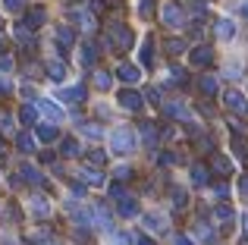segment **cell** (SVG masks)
<instances>
[{
  "label": "cell",
  "mask_w": 248,
  "mask_h": 245,
  "mask_svg": "<svg viewBox=\"0 0 248 245\" xmlns=\"http://www.w3.org/2000/svg\"><path fill=\"white\" fill-rule=\"evenodd\" d=\"M79 176H82L85 185H104V173L101 170H88V167H85V170H79Z\"/></svg>",
  "instance_id": "cell-23"
},
{
  "label": "cell",
  "mask_w": 248,
  "mask_h": 245,
  "mask_svg": "<svg viewBox=\"0 0 248 245\" xmlns=\"http://www.w3.org/2000/svg\"><path fill=\"white\" fill-rule=\"evenodd\" d=\"M123 195H126V189H123L120 183H113V185H110V198H123Z\"/></svg>",
  "instance_id": "cell-44"
},
{
  "label": "cell",
  "mask_w": 248,
  "mask_h": 245,
  "mask_svg": "<svg viewBox=\"0 0 248 245\" xmlns=\"http://www.w3.org/2000/svg\"><path fill=\"white\" fill-rule=\"evenodd\" d=\"M19 120H22L25 126H35V120H38V107H35V104H22V110H19Z\"/></svg>",
  "instance_id": "cell-27"
},
{
  "label": "cell",
  "mask_w": 248,
  "mask_h": 245,
  "mask_svg": "<svg viewBox=\"0 0 248 245\" xmlns=\"http://www.w3.org/2000/svg\"><path fill=\"white\" fill-rule=\"evenodd\" d=\"M239 13H242V16L248 19V0H245V3H242V6H239Z\"/></svg>",
  "instance_id": "cell-51"
},
{
  "label": "cell",
  "mask_w": 248,
  "mask_h": 245,
  "mask_svg": "<svg viewBox=\"0 0 248 245\" xmlns=\"http://www.w3.org/2000/svg\"><path fill=\"white\" fill-rule=\"evenodd\" d=\"M94 85L101 88V92H107V88L113 85V79H110V73H104V69H97V73H94Z\"/></svg>",
  "instance_id": "cell-34"
},
{
  "label": "cell",
  "mask_w": 248,
  "mask_h": 245,
  "mask_svg": "<svg viewBox=\"0 0 248 245\" xmlns=\"http://www.w3.org/2000/svg\"><path fill=\"white\" fill-rule=\"evenodd\" d=\"M145 227L151 230V233H167V217H160V214H145Z\"/></svg>",
  "instance_id": "cell-21"
},
{
  "label": "cell",
  "mask_w": 248,
  "mask_h": 245,
  "mask_svg": "<svg viewBox=\"0 0 248 245\" xmlns=\"http://www.w3.org/2000/svg\"><path fill=\"white\" fill-rule=\"evenodd\" d=\"M242 227H245V233H248V214L242 217Z\"/></svg>",
  "instance_id": "cell-52"
},
{
  "label": "cell",
  "mask_w": 248,
  "mask_h": 245,
  "mask_svg": "<svg viewBox=\"0 0 248 245\" xmlns=\"http://www.w3.org/2000/svg\"><path fill=\"white\" fill-rule=\"evenodd\" d=\"M41 245H57V242H41Z\"/></svg>",
  "instance_id": "cell-53"
},
{
  "label": "cell",
  "mask_w": 248,
  "mask_h": 245,
  "mask_svg": "<svg viewBox=\"0 0 248 245\" xmlns=\"http://www.w3.org/2000/svg\"><path fill=\"white\" fill-rule=\"evenodd\" d=\"M164 113H167L170 120H188V117H192L188 104H182V101H167V104H164Z\"/></svg>",
  "instance_id": "cell-8"
},
{
  "label": "cell",
  "mask_w": 248,
  "mask_h": 245,
  "mask_svg": "<svg viewBox=\"0 0 248 245\" xmlns=\"http://www.w3.org/2000/svg\"><path fill=\"white\" fill-rule=\"evenodd\" d=\"M82 132H85V135H91V138H101V135H104L97 122H82Z\"/></svg>",
  "instance_id": "cell-38"
},
{
  "label": "cell",
  "mask_w": 248,
  "mask_h": 245,
  "mask_svg": "<svg viewBox=\"0 0 248 245\" xmlns=\"http://www.w3.org/2000/svg\"><path fill=\"white\" fill-rule=\"evenodd\" d=\"M141 138H145V145H154V141L160 138L157 126H154V122H141Z\"/></svg>",
  "instance_id": "cell-28"
},
{
  "label": "cell",
  "mask_w": 248,
  "mask_h": 245,
  "mask_svg": "<svg viewBox=\"0 0 248 245\" xmlns=\"http://www.w3.org/2000/svg\"><path fill=\"white\" fill-rule=\"evenodd\" d=\"M207 179H211L207 167H204V164H195V167H192V183H195V185H207Z\"/></svg>",
  "instance_id": "cell-26"
},
{
  "label": "cell",
  "mask_w": 248,
  "mask_h": 245,
  "mask_svg": "<svg viewBox=\"0 0 248 245\" xmlns=\"http://www.w3.org/2000/svg\"><path fill=\"white\" fill-rule=\"evenodd\" d=\"M16 145H19V151H22V154H31V151H35V141H31V135H16Z\"/></svg>",
  "instance_id": "cell-33"
},
{
  "label": "cell",
  "mask_w": 248,
  "mask_h": 245,
  "mask_svg": "<svg viewBox=\"0 0 248 245\" xmlns=\"http://www.w3.org/2000/svg\"><path fill=\"white\" fill-rule=\"evenodd\" d=\"M160 19H164L167 29H182V22H186V16H182L179 3H173V0H167V3L160 6Z\"/></svg>",
  "instance_id": "cell-2"
},
{
  "label": "cell",
  "mask_w": 248,
  "mask_h": 245,
  "mask_svg": "<svg viewBox=\"0 0 248 245\" xmlns=\"http://www.w3.org/2000/svg\"><path fill=\"white\" fill-rule=\"evenodd\" d=\"M38 110H44V113H47V117L54 120V122H57V120H63V110L54 104V101H38Z\"/></svg>",
  "instance_id": "cell-25"
},
{
  "label": "cell",
  "mask_w": 248,
  "mask_h": 245,
  "mask_svg": "<svg viewBox=\"0 0 248 245\" xmlns=\"http://www.w3.org/2000/svg\"><path fill=\"white\" fill-rule=\"evenodd\" d=\"M198 88H201V94L214 98V94L220 92V79H217V76H201V79H198Z\"/></svg>",
  "instance_id": "cell-15"
},
{
  "label": "cell",
  "mask_w": 248,
  "mask_h": 245,
  "mask_svg": "<svg viewBox=\"0 0 248 245\" xmlns=\"http://www.w3.org/2000/svg\"><path fill=\"white\" fill-rule=\"evenodd\" d=\"M132 29L129 25H123V22H116V25H110V44H116L120 50H129L132 47Z\"/></svg>",
  "instance_id": "cell-3"
},
{
  "label": "cell",
  "mask_w": 248,
  "mask_h": 245,
  "mask_svg": "<svg viewBox=\"0 0 248 245\" xmlns=\"http://www.w3.org/2000/svg\"><path fill=\"white\" fill-rule=\"evenodd\" d=\"M170 82H173V85H186V69L170 66Z\"/></svg>",
  "instance_id": "cell-36"
},
{
  "label": "cell",
  "mask_w": 248,
  "mask_h": 245,
  "mask_svg": "<svg viewBox=\"0 0 248 245\" xmlns=\"http://www.w3.org/2000/svg\"><path fill=\"white\" fill-rule=\"evenodd\" d=\"M223 104L230 107L232 113H248V101L242 92H236V88H230V92H223Z\"/></svg>",
  "instance_id": "cell-5"
},
{
  "label": "cell",
  "mask_w": 248,
  "mask_h": 245,
  "mask_svg": "<svg viewBox=\"0 0 248 245\" xmlns=\"http://www.w3.org/2000/svg\"><path fill=\"white\" fill-rule=\"evenodd\" d=\"M0 69H3V73H10V69H13V57L0 54Z\"/></svg>",
  "instance_id": "cell-45"
},
{
  "label": "cell",
  "mask_w": 248,
  "mask_h": 245,
  "mask_svg": "<svg viewBox=\"0 0 248 245\" xmlns=\"http://www.w3.org/2000/svg\"><path fill=\"white\" fill-rule=\"evenodd\" d=\"M19 176H22L25 183H31V185H44V176H41V170H35L31 164H22V167H19Z\"/></svg>",
  "instance_id": "cell-16"
},
{
  "label": "cell",
  "mask_w": 248,
  "mask_h": 245,
  "mask_svg": "<svg viewBox=\"0 0 248 245\" xmlns=\"http://www.w3.org/2000/svg\"><path fill=\"white\" fill-rule=\"evenodd\" d=\"M214 195H217V198H226V195H230V185H226V183H217V185H214Z\"/></svg>",
  "instance_id": "cell-42"
},
{
  "label": "cell",
  "mask_w": 248,
  "mask_h": 245,
  "mask_svg": "<svg viewBox=\"0 0 248 245\" xmlns=\"http://www.w3.org/2000/svg\"><path fill=\"white\" fill-rule=\"evenodd\" d=\"M69 16H73V22H79L85 31H91V29H94V25H97V19L91 16V13H85V10H73V13H69Z\"/></svg>",
  "instance_id": "cell-20"
},
{
  "label": "cell",
  "mask_w": 248,
  "mask_h": 245,
  "mask_svg": "<svg viewBox=\"0 0 248 245\" xmlns=\"http://www.w3.org/2000/svg\"><path fill=\"white\" fill-rule=\"evenodd\" d=\"M116 76H120L126 85H135V82L141 79V69L132 66V63H120V66H116Z\"/></svg>",
  "instance_id": "cell-10"
},
{
  "label": "cell",
  "mask_w": 248,
  "mask_h": 245,
  "mask_svg": "<svg viewBox=\"0 0 248 245\" xmlns=\"http://www.w3.org/2000/svg\"><path fill=\"white\" fill-rule=\"evenodd\" d=\"M170 195H173V208H186L188 204V195H186V189H179V185H173V192H170Z\"/></svg>",
  "instance_id": "cell-31"
},
{
  "label": "cell",
  "mask_w": 248,
  "mask_h": 245,
  "mask_svg": "<svg viewBox=\"0 0 248 245\" xmlns=\"http://www.w3.org/2000/svg\"><path fill=\"white\" fill-rule=\"evenodd\" d=\"M22 6H25V0H3V10H10V13H22Z\"/></svg>",
  "instance_id": "cell-40"
},
{
  "label": "cell",
  "mask_w": 248,
  "mask_h": 245,
  "mask_svg": "<svg viewBox=\"0 0 248 245\" xmlns=\"http://www.w3.org/2000/svg\"><path fill=\"white\" fill-rule=\"evenodd\" d=\"M60 151H63V157H79V141L76 138H63V145H60Z\"/></svg>",
  "instance_id": "cell-29"
},
{
  "label": "cell",
  "mask_w": 248,
  "mask_h": 245,
  "mask_svg": "<svg viewBox=\"0 0 248 245\" xmlns=\"http://www.w3.org/2000/svg\"><path fill=\"white\" fill-rule=\"evenodd\" d=\"M173 245H192V242H188V236H173Z\"/></svg>",
  "instance_id": "cell-49"
},
{
  "label": "cell",
  "mask_w": 248,
  "mask_h": 245,
  "mask_svg": "<svg viewBox=\"0 0 248 245\" xmlns=\"http://www.w3.org/2000/svg\"><path fill=\"white\" fill-rule=\"evenodd\" d=\"M135 245H154V242L148 239V236H135Z\"/></svg>",
  "instance_id": "cell-50"
},
{
  "label": "cell",
  "mask_w": 248,
  "mask_h": 245,
  "mask_svg": "<svg viewBox=\"0 0 248 245\" xmlns=\"http://www.w3.org/2000/svg\"><path fill=\"white\" fill-rule=\"evenodd\" d=\"M116 101H120V107L123 110H141V107H145V98H141L139 92H135V88H123L120 94H116Z\"/></svg>",
  "instance_id": "cell-4"
},
{
  "label": "cell",
  "mask_w": 248,
  "mask_h": 245,
  "mask_svg": "<svg viewBox=\"0 0 248 245\" xmlns=\"http://www.w3.org/2000/svg\"><path fill=\"white\" fill-rule=\"evenodd\" d=\"M44 69H47V76L54 82H63V79H66V63H63V60H47V66H44Z\"/></svg>",
  "instance_id": "cell-19"
},
{
  "label": "cell",
  "mask_w": 248,
  "mask_h": 245,
  "mask_svg": "<svg viewBox=\"0 0 248 245\" xmlns=\"http://www.w3.org/2000/svg\"><path fill=\"white\" fill-rule=\"evenodd\" d=\"M239 192H242V195L248 198V176H242V179H239Z\"/></svg>",
  "instance_id": "cell-48"
},
{
  "label": "cell",
  "mask_w": 248,
  "mask_h": 245,
  "mask_svg": "<svg viewBox=\"0 0 248 245\" xmlns=\"http://www.w3.org/2000/svg\"><path fill=\"white\" fill-rule=\"evenodd\" d=\"M44 19H47V10H44V6H31V10H29V19H25V22H29L31 29H41Z\"/></svg>",
  "instance_id": "cell-22"
},
{
  "label": "cell",
  "mask_w": 248,
  "mask_h": 245,
  "mask_svg": "<svg viewBox=\"0 0 248 245\" xmlns=\"http://www.w3.org/2000/svg\"><path fill=\"white\" fill-rule=\"evenodd\" d=\"M167 50H170V54H182V50H186V41H182V38H170Z\"/></svg>",
  "instance_id": "cell-37"
},
{
  "label": "cell",
  "mask_w": 248,
  "mask_h": 245,
  "mask_svg": "<svg viewBox=\"0 0 248 245\" xmlns=\"http://www.w3.org/2000/svg\"><path fill=\"white\" fill-rule=\"evenodd\" d=\"M0 148H3V138H0Z\"/></svg>",
  "instance_id": "cell-54"
},
{
  "label": "cell",
  "mask_w": 248,
  "mask_h": 245,
  "mask_svg": "<svg viewBox=\"0 0 248 245\" xmlns=\"http://www.w3.org/2000/svg\"><path fill=\"white\" fill-rule=\"evenodd\" d=\"M154 3H157V0H139V16L141 19H151L154 16Z\"/></svg>",
  "instance_id": "cell-35"
},
{
  "label": "cell",
  "mask_w": 248,
  "mask_h": 245,
  "mask_svg": "<svg viewBox=\"0 0 248 245\" xmlns=\"http://www.w3.org/2000/svg\"><path fill=\"white\" fill-rule=\"evenodd\" d=\"M139 60H141V66H145V69H151V66H154V38H145Z\"/></svg>",
  "instance_id": "cell-17"
},
{
  "label": "cell",
  "mask_w": 248,
  "mask_h": 245,
  "mask_svg": "<svg viewBox=\"0 0 248 245\" xmlns=\"http://www.w3.org/2000/svg\"><path fill=\"white\" fill-rule=\"evenodd\" d=\"M188 60H192V66H198V69L211 66V63H214V47H207V44H198V47L188 54Z\"/></svg>",
  "instance_id": "cell-6"
},
{
  "label": "cell",
  "mask_w": 248,
  "mask_h": 245,
  "mask_svg": "<svg viewBox=\"0 0 248 245\" xmlns=\"http://www.w3.org/2000/svg\"><path fill=\"white\" fill-rule=\"evenodd\" d=\"M54 38H57V47H60L63 54H66V50H69V47H73V44H76V31L69 29V25H57Z\"/></svg>",
  "instance_id": "cell-7"
},
{
  "label": "cell",
  "mask_w": 248,
  "mask_h": 245,
  "mask_svg": "<svg viewBox=\"0 0 248 245\" xmlns=\"http://www.w3.org/2000/svg\"><path fill=\"white\" fill-rule=\"evenodd\" d=\"M88 160H91V164H97V167H101L104 160H107V154H104L101 148H94V151H88Z\"/></svg>",
  "instance_id": "cell-39"
},
{
  "label": "cell",
  "mask_w": 248,
  "mask_h": 245,
  "mask_svg": "<svg viewBox=\"0 0 248 245\" xmlns=\"http://www.w3.org/2000/svg\"><path fill=\"white\" fill-rule=\"evenodd\" d=\"M192 236H195V239H198V242H204V245H211L214 239H217V233H214V230L207 227L204 220H198V223H195V227H192Z\"/></svg>",
  "instance_id": "cell-13"
},
{
  "label": "cell",
  "mask_w": 248,
  "mask_h": 245,
  "mask_svg": "<svg viewBox=\"0 0 248 245\" xmlns=\"http://www.w3.org/2000/svg\"><path fill=\"white\" fill-rule=\"evenodd\" d=\"M13 126H16L13 117H10V113H3V117H0V129H3V132H13Z\"/></svg>",
  "instance_id": "cell-41"
},
{
  "label": "cell",
  "mask_w": 248,
  "mask_h": 245,
  "mask_svg": "<svg viewBox=\"0 0 248 245\" xmlns=\"http://www.w3.org/2000/svg\"><path fill=\"white\" fill-rule=\"evenodd\" d=\"M29 211H31L35 217H47V214H50V201H47L44 195H31V201H29Z\"/></svg>",
  "instance_id": "cell-14"
},
{
  "label": "cell",
  "mask_w": 248,
  "mask_h": 245,
  "mask_svg": "<svg viewBox=\"0 0 248 245\" xmlns=\"http://www.w3.org/2000/svg\"><path fill=\"white\" fill-rule=\"evenodd\" d=\"M38 141H44V145H50V141H57V126L54 122H41V126L35 129Z\"/></svg>",
  "instance_id": "cell-18"
},
{
  "label": "cell",
  "mask_w": 248,
  "mask_h": 245,
  "mask_svg": "<svg viewBox=\"0 0 248 245\" xmlns=\"http://www.w3.org/2000/svg\"><path fill=\"white\" fill-rule=\"evenodd\" d=\"M0 25H3V22H0Z\"/></svg>",
  "instance_id": "cell-55"
},
{
  "label": "cell",
  "mask_w": 248,
  "mask_h": 245,
  "mask_svg": "<svg viewBox=\"0 0 248 245\" xmlns=\"http://www.w3.org/2000/svg\"><path fill=\"white\" fill-rule=\"evenodd\" d=\"M148 101H151V104H160V92L157 88H148Z\"/></svg>",
  "instance_id": "cell-47"
},
{
  "label": "cell",
  "mask_w": 248,
  "mask_h": 245,
  "mask_svg": "<svg viewBox=\"0 0 248 245\" xmlns=\"http://www.w3.org/2000/svg\"><path fill=\"white\" fill-rule=\"evenodd\" d=\"M214 31H217L220 41H232V38H236V22H232V19H217Z\"/></svg>",
  "instance_id": "cell-11"
},
{
  "label": "cell",
  "mask_w": 248,
  "mask_h": 245,
  "mask_svg": "<svg viewBox=\"0 0 248 245\" xmlns=\"http://www.w3.org/2000/svg\"><path fill=\"white\" fill-rule=\"evenodd\" d=\"M214 220L217 223H230L232 220V208L230 204H217V208H214Z\"/></svg>",
  "instance_id": "cell-30"
},
{
  "label": "cell",
  "mask_w": 248,
  "mask_h": 245,
  "mask_svg": "<svg viewBox=\"0 0 248 245\" xmlns=\"http://www.w3.org/2000/svg\"><path fill=\"white\" fill-rule=\"evenodd\" d=\"M116 214L120 217H139V201H135L132 195L116 198Z\"/></svg>",
  "instance_id": "cell-9"
},
{
  "label": "cell",
  "mask_w": 248,
  "mask_h": 245,
  "mask_svg": "<svg viewBox=\"0 0 248 245\" xmlns=\"http://www.w3.org/2000/svg\"><path fill=\"white\" fill-rule=\"evenodd\" d=\"M160 164H164V167H173L176 164V154L173 151H164V154H160Z\"/></svg>",
  "instance_id": "cell-43"
},
{
  "label": "cell",
  "mask_w": 248,
  "mask_h": 245,
  "mask_svg": "<svg viewBox=\"0 0 248 245\" xmlns=\"http://www.w3.org/2000/svg\"><path fill=\"white\" fill-rule=\"evenodd\" d=\"M129 176H132L129 167H116V179H120V183H123V179H129Z\"/></svg>",
  "instance_id": "cell-46"
},
{
  "label": "cell",
  "mask_w": 248,
  "mask_h": 245,
  "mask_svg": "<svg viewBox=\"0 0 248 245\" xmlns=\"http://www.w3.org/2000/svg\"><path fill=\"white\" fill-rule=\"evenodd\" d=\"M79 60H82V66H94V63H97V47H94V44H82V57H79Z\"/></svg>",
  "instance_id": "cell-24"
},
{
  "label": "cell",
  "mask_w": 248,
  "mask_h": 245,
  "mask_svg": "<svg viewBox=\"0 0 248 245\" xmlns=\"http://www.w3.org/2000/svg\"><path fill=\"white\" fill-rule=\"evenodd\" d=\"M85 85H69V88H60V101H69V104H82L85 101Z\"/></svg>",
  "instance_id": "cell-12"
},
{
  "label": "cell",
  "mask_w": 248,
  "mask_h": 245,
  "mask_svg": "<svg viewBox=\"0 0 248 245\" xmlns=\"http://www.w3.org/2000/svg\"><path fill=\"white\" fill-rule=\"evenodd\" d=\"M110 148H113V154H132L135 151V132L129 126H120L113 129V135H110Z\"/></svg>",
  "instance_id": "cell-1"
},
{
  "label": "cell",
  "mask_w": 248,
  "mask_h": 245,
  "mask_svg": "<svg viewBox=\"0 0 248 245\" xmlns=\"http://www.w3.org/2000/svg\"><path fill=\"white\" fill-rule=\"evenodd\" d=\"M211 167H214L217 173H223V176H226V173H232V164H230V157H223V154H217Z\"/></svg>",
  "instance_id": "cell-32"
}]
</instances>
